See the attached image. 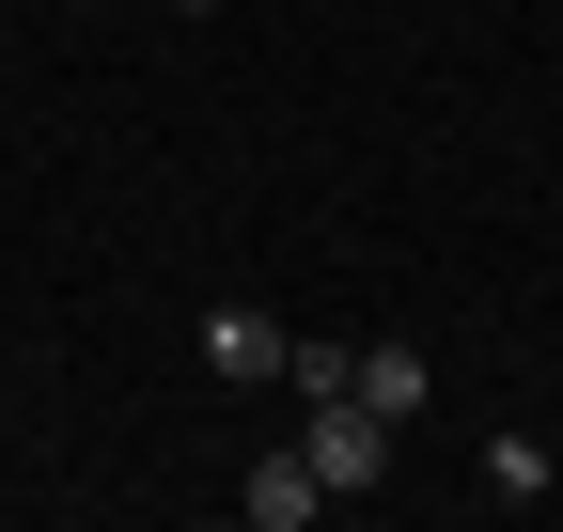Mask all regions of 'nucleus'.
<instances>
[{"mask_svg":"<svg viewBox=\"0 0 563 532\" xmlns=\"http://www.w3.org/2000/svg\"><path fill=\"white\" fill-rule=\"evenodd\" d=\"M298 454H313V486H329V501H361V486H391V423L361 408V391H313V423H298Z\"/></svg>","mask_w":563,"mask_h":532,"instance_id":"1","label":"nucleus"},{"mask_svg":"<svg viewBox=\"0 0 563 532\" xmlns=\"http://www.w3.org/2000/svg\"><path fill=\"white\" fill-rule=\"evenodd\" d=\"M313 501H329V486H313V454H298V439H282V454H251V470H235V517H251V532H298Z\"/></svg>","mask_w":563,"mask_h":532,"instance_id":"2","label":"nucleus"},{"mask_svg":"<svg viewBox=\"0 0 563 532\" xmlns=\"http://www.w3.org/2000/svg\"><path fill=\"white\" fill-rule=\"evenodd\" d=\"M344 391H361V408L407 439V423H422V391H439V361H422V345H361V361H344Z\"/></svg>","mask_w":563,"mask_h":532,"instance_id":"3","label":"nucleus"},{"mask_svg":"<svg viewBox=\"0 0 563 532\" xmlns=\"http://www.w3.org/2000/svg\"><path fill=\"white\" fill-rule=\"evenodd\" d=\"M203 361H220V376H282V313L220 298V313H203Z\"/></svg>","mask_w":563,"mask_h":532,"instance_id":"4","label":"nucleus"},{"mask_svg":"<svg viewBox=\"0 0 563 532\" xmlns=\"http://www.w3.org/2000/svg\"><path fill=\"white\" fill-rule=\"evenodd\" d=\"M485 501L532 517V501H548V439H485Z\"/></svg>","mask_w":563,"mask_h":532,"instance_id":"5","label":"nucleus"},{"mask_svg":"<svg viewBox=\"0 0 563 532\" xmlns=\"http://www.w3.org/2000/svg\"><path fill=\"white\" fill-rule=\"evenodd\" d=\"M188 16H220V0H188Z\"/></svg>","mask_w":563,"mask_h":532,"instance_id":"6","label":"nucleus"}]
</instances>
